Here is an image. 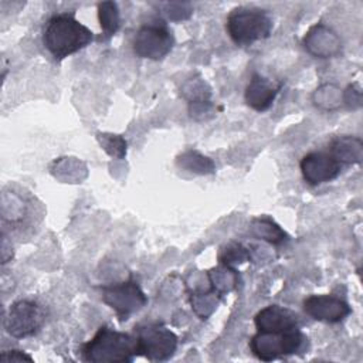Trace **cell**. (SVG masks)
Wrapping results in <instances>:
<instances>
[{
    "instance_id": "30bf717a",
    "label": "cell",
    "mask_w": 363,
    "mask_h": 363,
    "mask_svg": "<svg viewBox=\"0 0 363 363\" xmlns=\"http://www.w3.org/2000/svg\"><path fill=\"white\" fill-rule=\"evenodd\" d=\"M303 311L315 320L337 323L352 313L347 302L333 295H311L303 301Z\"/></svg>"
},
{
    "instance_id": "8992f818",
    "label": "cell",
    "mask_w": 363,
    "mask_h": 363,
    "mask_svg": "<svg viewBox=\"0 0 363 363\" xmlns=\"http://www.w3.org/2000/svg\"><path fill=\"white\" fill-rule=\"evenodd\" d=\"M102 301L115 311L119 320H128L133 313L140 311L147 298L135 279L105 285L101 288Z\"/></svg>"
},
{
    "instance_id": "ffe728a7",
    "label": "cell",
    "mask_w": 363,
    "mask_h": 363,
    "mask_svg": "<svg viewBox=\"0 0 363 363\" xmlns=\"http://www.w3.org/2000/svg\"><path fill=\"white\" fill-rule=\"evenodd\" d=\"M0 360L1 362H33V357L27 353H24L23 350H6L0 354Z\"/></svg>"
},
{
    "instance_id": "9a60e30c",
    "label": "cell",
    "mask_w": 363,
    "mask_h": 363,
    "mask_svg": "<svg viewBox=\"0 0 363 363\" xmlns=\"http://www.w3.org/2000/svg\"><path fill=\"white\" fill-rule=\"evenodd\" d=\"M98 20L102 28V33L106 38L112 37L121 26L119 9L115 1H102L98 4Z\"/></svg>"
},
{
    "instance_id": "277c9868",
    "label": "cell",
    "mask_w": 363,
    "mask_h": 363,
    "mask_svg": "<svg viewBox=\"0 0 363 363\" xmlns=\"http://www.w3.org/2000/svg\"><path fill=\"white\" fill-rule=\"evenodd\" d=\"M308 337L298 329L284 332H259L250 342L251 352L262 362L291 356L306 347Z\"/></svg>"
},
{
    "instance_id": "2e32d148",
    "label": "cell",
    "mask_w": 363,
    "mask_h": 363,
    "mask_svg": "<svg viewBox=\"0 0 363 363\" xmlns=\"http://www.w3.org/2000/svg\"><path fill=\"white\" fill-rule=\"evenodd\" d=\"M252 233L255 237L271 244H281L286 240V234L269 218H257L252 223Z\"/></svg>"
},
{
    "instance_id": "5bb4252c",
    "label": "cell",
    "mask_w": 363,
    "mask_h": 363,
    "mask_svg": "<svg viewBox=\"0 0 363 363\" xmlns=\"http://www.w3.org/2000/svg\"><path fill=\"white\" fill-rule=\"evenodd\" d=\"M177 166L180 169H184L187 172L196 173V174H210L214 173L216 167L210 157L199 153L197 150H189L182 153L177 160Z\"/></svg>"
},
{
    "instance_id": "4fadbf2b",
    "label": "cell",
    "mask_w": 363,
    "mask_h": 363,
    "mask_svg": "<svg viewBox=\"0 0 363 363\" xmlns=\"http://www.w3.org/2000/svg\"><path fill=\"white\" fill-rule=\"evenodd\" d=\"M362 150H363V143L359 138L339 136L332 140L328 152L340 164H353V163H360Z\"/></svg>"
},
{
    "instance_id": "ba28073f",
    "label": "cell",
    "mask_w": 363,
    "mask_h": 363,
    "mask_svg": "<svg viewBox=\"0 0 363 363\" xmlns=\"http://www.w3.org/2000/svg\"><path fill=\"white\" fill-rule=\"evenodd\" d=\"M173 45V34L163 21L143 24L133 38L135 54L140 58L155 61L164 58L172 51Z\"/></svg>"
},
{
    "instance_id": "ac0fdd59",
    "label": "cell",
    "mask_w": 363,
    "mask_h": 363,
    "mask_svg": "<svg viewBox=\"0 0 363 363\" xmlns=\"http://www.w3.org/2000/svg\"><path fill=\"white\" fill-rule=\"evenodd\" d=\"M210 282L213 284V289H216L218 294L230 291L237 282L235 271L230 269L228 265L225 268H217L213 274H210Z\"/></svg>"
},
{
    "instance_id": "9c48e42d",
    "label": "cell",
    "mask_w": 363,
    "mask_h": 363,
    "mask_svg": "<svg viewBox=\"0 0 363 363\" xmlns=\"http://www.w3.org/2000/svg\"><path fill=\"white\" fill-rule=\"evenodd\" d=\"M305 182L318 186L336 179L340 174L342 164L329 152H311L305 155L299 163Z\"/></svg>"
},
{
    "instance_id": "6da1fadb",
    "label": "cell",
    "mask_w": 363,
    "mask_h": 363,
    "mask_svg": "<svg viewBox=\"0 0 363 363\" xmlns=\"http://www.w3.org/2000/svg\"><path fill=\"white\" fill-rule=\"evenodd\" d=\"M92 40V30L78 21L72 13L52 16L43 33L44 47L58 61L85 48Z\"/></svg>"
},
{
    "instance_id": "7c38bea8",
    "label": "cell",
    "mask_w": 363,
    "mask_h": 363,
    "mask_svg": "<svg viewBox=\"0 0 363 363\" xmlns=\"http://www.w3.org/2000/svg\"><path fill=\"white\" fill-rule=\"evenodd\" d=\"M279 89H281V84H275L269 78L254 74L245 88L244 98L250 108L258 112H262V111H267L274 104Z\"/></svg>"
},
{
    "instance_id": "7a4b0ae2",
    "label": "cell",
    "mask_w": 363,
    "mask_h": 363,
    "mask_svg": "<svg viewBox=\"0 0 363 363\" xmlns=\"http://www.w3.org/2000/svg\"><path fill=\"white\" fill-rule=\"evenodd\" d=\"M82 360L92 363H129L139 354L135 335L101 326L81 347Z\"/></svg>"
},
{
    "instance_id": "52a82bcc",
    "label": "cell",
    "mask_w": 363,
    "mask_h": 363,
    "mask_svg": "<svg viewBox=\"0 0 363 363\" xmlns=\"http://www.w3.org/2000/svg\"><path fill=\"white\" fill-rule=\"evenodd\" d=\"M44 320L45 312L37 302L20 299L10 305L4 318V329L10 336L23 339L37 333Z\"/></svg>"
},
{
    "instance_id": "3957f363",
    "label": "cell",
    "mask_w": 363,
    "mask_h": 363,
    "mask_svg": "<svg viewBox=\"0 0 363 363\" xmlns=\"http://www.w3.org/2000/svg\"><path fill=\"white\" fill-rule=\"evenodd\" d=\"M272 26L268 11L258 7H237L230 11L225 20V30L230 38L240 47L268 38Z\"/></svg>"
},
{
    "instance_id": "8fae6325",
    "label": "cell",
    "mask_w": 363,
    "mask_h": 363,
    "mask_svg": "<svg viewBox=\"0 0 363 363\" xmlns=\"http://www.w3.org/2000/svg\"><path fill=\"white\" fill-rule=\"evenodd\" d=\"M254 323L259 332H284L298 328V315L285 306L269 305L261 309L255 318Z\"/></svg>"
},
{
    "instance_id": "5b68a950",
    "label": "cell",
    "mask_w": 363,
    "mask_h": 363,
    "mask_svg": "<svg viewBox=\"0 0 363 363\" xmlns=\"http://www.w3.org/2000/svg\"><path fill=\"white\" fill-rule=\"evenodd\" d=\"M139 354L150 362H163L173 356L177 347V336L164 325L152 322L135 328Z\"/></svg>"
},
{
    "instance_id": "d6986e66",
    "label": "cell",
    "mask_w": 363,
    "mask_h": 363,
    "mask_svg": "<svg viewBox=\"0 0 363 363\" xmlns=\"http://www.w3.org/2000/svg\"><path fill=\"white\" fill-rule=\"evenodd\" d=\"M250 257L248 251L241 245V244H228L225 250H221L220 252V261L224 265H233V264H240L244 262Z\"/></svg>"
},
{
    "instance_id": "e0dca14e",
    "label": "cell",
    "mask_w": 363,
    "mask_h": 363,
    "mask_svg": "<svg viewBox=\"0 0 363 363\" xmlns=\"http://www.w3.org/2000/svg\"><path fill=\"white\" fill-rule=\"evenodd\" d=\"M101 146L104 150L112 156L122 159L126 155V140L121 135H112V133H98L96 135Z\"/></svg>"
}]
</instances>
